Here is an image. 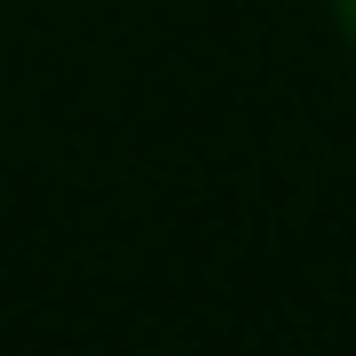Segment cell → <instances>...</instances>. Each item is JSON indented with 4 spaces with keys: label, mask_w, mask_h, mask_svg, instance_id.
<instances>
[{
    "label": "cell",
    "mask_w": 356,
    "mask_h": 356,
    "mask_svg": "<svg viewBox=\"0 0 356 356\" xmlns=\"http://www.w3.org/2000/svg\"><path fill=\"white\" fill-rule=\"evenodd\" d=\"M332 16H341V32L356 40V0H332Z\"/></svg>",
    "instance_id": "cell-1"
}]
</instances>
